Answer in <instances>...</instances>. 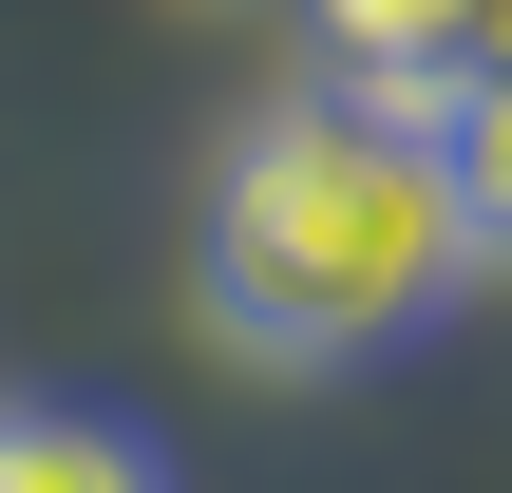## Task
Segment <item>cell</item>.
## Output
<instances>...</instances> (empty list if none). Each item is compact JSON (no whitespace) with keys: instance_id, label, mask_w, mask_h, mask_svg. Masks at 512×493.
<instances>
[{"instance_id":"obj_1","label":"cell","mask_w":512,"mask_h":493,"mask_svg":"<svg viewBox=\"0 0 512 493\" xmlns=\"http://www.w3.org/2000/svg\"><path fill=\"white\" fill-rule=\"evenodd\" d=\"M456 285H475V247H456V190H437V133H418V114L285 95V114L209 171L190 304H209V342L266 361V380L399 361L418 323H456Z\"/></svg>"},{"instance_id":"obj_2","label":"cell","mask_w":512,"mask_h":493,"mask_svg":"<svg viewBox=\"0 0 512 493\" xmlns=\"http://www.w3.org/2000/svg\"><path fill=\"white\" fill-rule=\"evenodd\" d=\"M304 38H323V76H342L361 114H418V133H437V95H456V0H304Z\"/></svg>"},{"instance_id":"obj_3","label":"cell","mask_w":512,"mask_h":493,"mask_svg":"<svg viewBox=\"0 0 512 493\" xmlns=\"http://www.w3.org/2000/svg\"><path fill=\"white\" fill-rule=\"evenodd\" d=\"M0 493H171V456L95 399H0Z\"/></svg>"},{"instance_id":"obj_4","label":"cell","mask_w":512,"mask_h":493,"mask_svg":"<svg viewBox=\"0 0 512 493\" xmlns=\"http://www.w3.org/2000/svg\"><path fill=\"white\" fill-rule=\"evenodd\" d=\"M437 190H456V247H475V266H512V76L437 95Z\"/></svg>"},{"instance_id":"obj_5","label":"cell","mask_w":512,"mask_h":493,"mask_svg":"<svg viewBox=\"0 0 512 493\" xmlns=\"http://www.w3.org/2000/svg\"><path fill=\"white\" fill-rule=\"evenodd\" d=\"M475 76H512V0H456V95Z\"/></svg>"}]
</instances>
